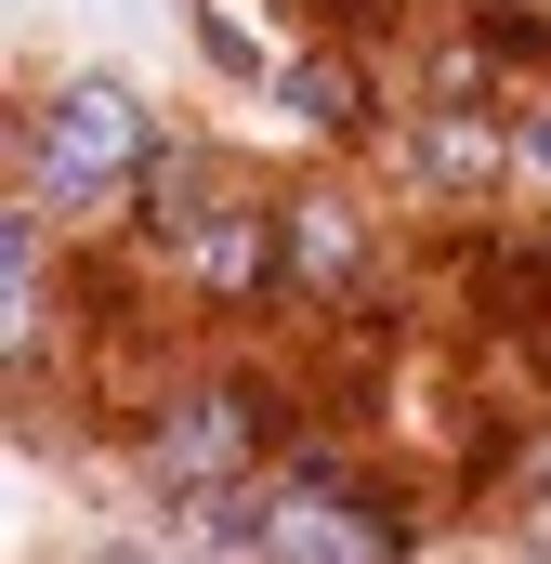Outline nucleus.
<instances>
[{
    "label": "nucleus",
    "instance_id": "obj_1",
    "mask_svg": "<svg viewBox=\"0 0 551 564\" xmlns=\"http://www.w3.org/2000/svg\"><path fill=\"white\" fill-rule=\"evenodd\" d=\"M158 106H144L132 79H66L53 106H40V132H26V197L53 210V224H119L144 197V171H158Z\"/></svg>",
    "mask_w": 551,
    "mask_h": 564
},
{
    "label": "nucleus",
    "instance_id": "obj_2",
    "mask_svg": "<svg viewBox=\"0 0 551 564\" xmlns=\"http://www.w3.org/2000/svg\"><path fill=\"white\" fill-rule=\"evenodd\" d=\"M263 433H276V408H263V381H184L158 421H144V446H132V473L158 486V499H237L250 486V459H263Z\"/></svg>",
    "mask_w": 551,
    "mask_h": 564
},
{
    "label": "nucleus",
    "instance_id": "obj_3",
    "mask_svg": "<svg viewBox=\"0 0 551 564\" xmlns=\"http://www.w3.org/2000/svg\"><path fill=\"white\" fill-rule=\"evenodd\" d=\"M250 552H263V564H408L420 525L368 486V473H342V459L315 446V459L263 499V539H250Z\"/></svg>",
    "mask_w": 551,
    "mask_h": 564
},
{
    "label": "nucleus",
    "instance_id": "obj_4",
    "mask_svg": "<svg viewBox=\"0 0 551 564\" xmlns=\"http://www.w3.org/2000/svg\"><path fill=\"white\" fill-rule=\"evenodd\" d=\"M276 237H289V302H302V315H342V302L368 289V263H381V250H368V210H355L342 184H289V197H276Z\"/></svg>",
    "mask_w": 551,
    "mask_h": 564
},
{
    "label": "nucleus",
    "instance_id": "obj_5",
    "mask_svg": "<svg viewBox=\"0 0 551 564\" xmlns=\"http://www.w3.org/2000/svg\"><path fill=\"white\" fill-rule=\"evenodd\" d=\"M184 276L210 289L224 315H250V302H289V237H276V197H224V210L184 237Z\"/></svg>",
    "mask_w": 551,
    "mask_h": 564
},
{
    "label": "nucleus",
    "instance_id": "obj_6",
    "mask_svg": "<svg viewBox=\"0 0 551 564\" xmlns=\"http://www.w3.org/2000/svg\"><path fill=\"white\" fill-rule=\"evenodd\" d=\"M408 171L433 184V197L486 210V197L512 184V106H420V132H408Z\"/></svg>",
    "mask_w": 551,
    "mask_h": 564
},
{
    "label": "nucleus",
    "instance_id": "obj_7",
    "mask_svg": "<svg viewBox=\"0 0 551 564\" xmlns=\"http://www.w3.org/2000/svg\"><path fill=\"white\" fill-rule=\"evenodd\" d=\"M276 106H289L315 144L381 132V106H368V66H355V53H289V66H276Z\"/></svg>",
    "mask_w": 551,
    "mask_h": 564
},
{
    "label": "nucleus",
    "instance_id": "obj_8",
    "mask_svg": "<svg viewBox=\"0 0 551 564\" xmlns=\"http://www.w3.org/2000/svg\"><path fill=\"white\" fill-rule=\"evenodd\" d=\"M224 197H237V184H224V158H210V144H158V171H144V197H132V224L184 250V237H197Z\"/></svg>",
    "mask_w": 551,
    "mask_h": 564
},
{
    "label": "nucleus",
    "instance_id": "obj_9",
    "mask_svg": "<svg viewBox=\"0 0 551 564\" xmlns=\"http://www.w3.org/2000/svg\"><path fill=\"white\" fill-rule=\"evenodd\" d=\"M40 224H53V210H26V197L0 210V341H13V368L40 355V315H53V250H40Z\"/></svg>",
    "mask_w": 551,
    "mask_h": 564
},
{
    "label": "nucleus",
    "instance_id": "obj_10",
    "mask_svg": "<svg viewBox=\"0 0 551 564\" xmlns=\"http://www.w3.org/2000/svg\"><path fill=\"white\" fill-rule=\"evenodd\" d=\"M197 53H210V79H237V93L263 79V93H276V53L250 40V13H237V0H197Z\"/></svg>",
    "mask_w": 551,
    "mask_h": 564
},
{
    "label": "nucleus",
    "instance_id": "obj_11",
    "mask_svg": "<svg viewBox=\"0 0 551 564\" xmlns=\"http://www.w3.org/2000/svg\"><path fill=\"white\" fill-rule=\"evenodd\" d=\"M512 171L551 184V93H512Z\"/></svg>",
    "mask_w": 551,
    "mask_h": 564
},
{
    "label": "nucleus",
    "instance_id": "obj_12",
    "mask_svg": "<svg viewBox=\"0 0 551 564\" xmlns=\"http://www.w3.org/2000/svg\"><path fill=\"white\" fill-rule=\"evenodd\" d=\"M119 13H158V0H119Z\"/></svg>",
    "mask_w": 551,
    "mask_h": 564
}]
</instances>
